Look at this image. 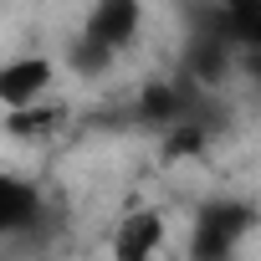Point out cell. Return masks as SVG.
Wrapping results in <instances>:
<instances>
[{"label":"cell","mask_w":261,"mask_h":261,"mask_svg":"<svg viewBox=\"0 0 261 261\" xmlns=\"http://www.w3.org/2000/svg\"><path fill=\"white\" fill-rule=\"evenodd\" d=\"M251 230H256V205L251 200H205L195 210L185 256L190 261H236Z\"/></svg>","instance_id":"1"},{"label":"cell","mask_w":261,"mask_h":261,"mask_svg":"<svg viewBox=\"0 0 261 261\" xmlns=\"http://www.w3.org/2000/svg\"><path fill=\"white\" fill-rule=\"evenodd\" d=\"M51 82H57V67L46 57H11V62H0V108L6 113L36 108V102H46Z\"/></svg>","instance_id":"2"},{"label":"cell","mask_w":261,"mask_h":261,"mask_svg":"<svg viewBox=\"0 0 261 261\" xmlns=\"http://www.w3.org/2000/svg\"><path fill=\"white\" fill-rule=\"evenodd\" d=\"M159 246H164V215L149 205L128 210L113 230V261H159Z\"/></svg>","instance_id":"3"},{"label":"cell","mask_w":261,"mask_h":261,"mask_svg":"<svg viewBox=\"0 0 261 261\" xmlns=\"http://www.w3.org/2000/svg\"><path fill=\"white\" fill-rule=\"evenodd\" d=\"M139 26H144V11L134 6V0H97V6L87 11V21H82V36L108 46V51H123L139 36Z\"/></svg>","instance_id":"4"},{"label":"cell","mask_w":261,"mask_h":261,"mask_svg":"<svg viewBox=\"0 0 261 261\" xmlns=\"http://www.w3.org/2000/svg\"><path fill=\"white\" fill-rule=\"evenodd\" d=\"M205 36L225 41V46H246L261 57V0H230L220 11H205Z\"/></svg>","instance_id":"5"},{"label":"cell","mask_w":261,"mask_h":261,"mask_svg":"<svg viewBox=\"0 0 261 261\" xmlns=\"http://www.w3.org/2000/svg\"><path fill=\"white\" fill-rule=\"evenodd\" d=\"M190 113H195V92H190L185 77H174V82H149V87L139 92V118H144V123L174 128V123H185Z\"/></svg>","instance_id":"6"},{"label":"cell","mask_w":261,"mask_h":261,"mask_svg":"<svg viewBox=\"0 0 261 261\" xmlns=\"http://www.w3.org/2000/svg\"><path fill=\"white\" fill-rule=\"evenodd\" d=\"M41 215V190L31 179H16V174H0V241L36 225Z\"/></svg>","instance_id":"7"},{"label":"cell","mask_w":261,"mask_h":261,"mask_svg":"<svg viewBox=\"0 0 261 261\" xmlns=\"http://www.w3.org/2000/svg\"><path fill=\"white\" fill-rule=\"evenodd\" d=\"M230 62H236V46H225V41H215V36H195L190 51H185V67H190L185 82H220Z\"/></svg>","instance_id":"8"},{"label":"cell","mask_w":261,"mask_h":261,"mask_svg":"<svg viewBox=\"0 0 261 261\" xmlns=\"http://www.w3.org/2000/svg\"><path fill=\"white\" fill-rule=\"evenodd\" d=\"M205 144H210V123H200V118L190 113L185 123L164 128V164H179V159H195V154H205Z\"/></svg>","instance_id":"9"},{"label":"cell","mask_w":261,"mask_h":261,"mask_svg":"<svg viewBox=\"0 0 261 261\" xmlns=\"http://www.w3.org/2000/svg\"><path fill=\"white\" fill-rule=\"evenodd\" d=\"M57 123H62V108H51V102H36V108L6 113V134H11V139H46Z\"/></svg>","instance_id":"10"},{"label":"cell","mask_w":261,"mask_h":261,"mask_svg":"<svg viewBox=\"0 0 261 261\" xmlns=\"http://www.w3.org/2000/svg\"><path fill=\"white\" fill-rule=\"evenodd\" d=\"M113 57H118V51H108V46H97V41H87V36H77V41L67 46V67H72L77 77H97V72H108Z\"/></svg>","instance_id":"11"}]
</instances>
